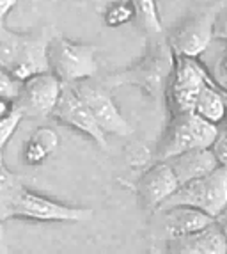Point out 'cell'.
Listing matches in <instances>:
<instances>
[{
	"label": "cell",
	"instance_id": "obj_1",
	"mask_svg": "<svg viewBox=\"0 0 227 254\" xmlns=\"http://www.w3.org/2000/svg\"><path fill=\"white\" fill-rule=\"evenodd\" d=\"M146 54L139 63L131 64L128 68L110 73L101 84L112 89L119 85H135L146 96L153 100H160L167 87L169 76L174 68V52L167 41V36L147 38Z\"/></svg>",
	"mask_w": 227,
	"mask_h": 254
},
{
	"label": "cell",
	"instance_id": "obj_2",
	"mask_svg": "<svg viewBox=\"0 0 227 254\" xmlns=\"http://www.w3.org/2000/svg\"><path fill=\"white\" fill-rule=\"evenodd\" d=\"M219 127L204 121L195 112L172 114L158 144L155 158L169 160L190 149L211 148L219 135Z\"/></svg>",
	"mask_w": 227,
	"mask_h": 254
},
{
	"label": "cell",
	"instance_id": "obj_3",
	"mask_svg": "<svg viewBox=\"0 0 227 254\" xmlns=\"http://www.w3.org/2000/svg\"><path fill=\"white\" fill-rule=\"evenodd\" d=\"M96 52L98 48L93 45L55 34L48 45V71L66 85L93 78L98 71Z\"/></svg>",
	"mask_w": 227,
	"mask_h": 254
},
{
	"label": "cell",
	"instance_id": "obj_4",
	"mask_svg": "<svg viewBox=\"0 0 227 254\" xmlns=\"http://www.w3.org/2000/svg\"><path fill=\"white\" fill-rule=\"evenodd\" d=\"M190 206L217 219L227 208V169L217 167L213 173L183 183L160 208Z\"/></svg>",
	"mask_w": 227,
	"mask_h": 254
},
{
	"label": "cell",
	"instance_id": "obj_5",
	"mask_svg": "<svg viewBox=\"0 0 227 254\" xmlns=\"http://www.w3.org/2000/svg\"><path fill=\"white\" fill-rule=\"evenodd\" d=\"M208 82L213 80L204 63H201L199 59H192V57L176 55L172 73L169 76L164 93L170 116L194 112L199 93Z\"/></svg>",
	"mask_w": 227,
	"mask_h": 254
},
{
	"label": "cell",
	"instance_id": "obj_6",
	"mask_svg": "<svg viewBox=\"0 0 227 254\" xmlns=\"http://www.w3.org/2000/svg\"><path fill=\"white\" fill-rule=\"evenodd\" d=\"M222 9V0H215L206 7L199 9L197 13L190 14L185 21L167 36V41L172 48L174 55L199 59L210 50L211 41L215 39V21Z\"/></svg>",
	"mask_w": 227,
	"mask_h": 254
},
{
	"label": "cell",
	"instance_id": "obj_7",
	"mask_svg": "<svg viewBox=\"0 0 227 254\" xmlns=\"http://www.w3.org/2000/svg\"><path fill=\"white\" fill-rule=\"evenodd\" d=\"M93 217V210L84 206L60 203L48 195L23 187L14 197L9 219L30 222H84Z\"/></svg>",
	"mask_w": 227,
	"mask_h": 254
},
{
	"label": "cell",
	"instance_id": "obj_8",
	"mask_svg": "<svg viewBox=\"0 0 227 254\" xmlns=\"http://www.w3.org/2000/svg\"><path fill=\"white\" fill-rule=\"evenodd\" d=\"M71 87L89 107L98 127L105 135L128 137L133 133V128L117 109L109 87H105L101 82H93V78L71 84Z\"/></svg>",
	"mask_w": 227,
	"mask_h": 254
},
{
	"label": "cell",
	"instance_id": "obj_9",
	"mask_svg": "<svg viewBox=\"0 0 227 254\" xmlns=\"http://www.w3.org/2000/svg\"><path fill=\"white\" fill-rule=\"evenodd\" d=\"M50 118H54L59 125H64V127L71 128L75 131H80L82 135L96 142L101 149L109 148L107 135L101 131L89 107L85 105L84 100L78 96V93L73 89L71 85H62L60 96L55 103L54 110H52Z\"/></svg>",
	"mask_w": 227,
	"mask_h": 254
},
{
	"label": "cell",
	"instance_id": "obj_10",
	"mask_svg": "<svg viewBox=\"0 0 227 254\" xmlns=\"http://www.w3.org/2000/svg\"><path fill=\"white\" fill-rule=\"evenodd\" d=\"M62 85V82L50 71L38 73L21 82L16 105L23 118H50Z\"/></svg>",
	"mask_w": 227,
	"mask_h": 254
},
{
	"label": "cell",
	"instance_id": "obj_11",
	"mask_svg": "<svg viewBox=\"0 0 227 254\" xmlns=\"http://www.w3.org/2000/svg\"><path fill=\"white\" fill-rule=\"evenodd\" d=\"M177 187H179V183H177L176 176H174L172 169L169 167L167 162L156 160L140 174V178L137 180V185H135V190H137L140 206L146 212L155 213L176 192Z\"/></svg>",
	"mask_w": 227,
	"mask_h": 254
},
{
	"label": "cell",
	"instance_id": "obj_12",
	"mask_svg": "<svg viewBox=\"0 0 227 254\" xmlns=\"http://www.w3.org/2000/svg\"><path fill=\"white\" fill-rule=\"evenodd\" d=\"M165 254H227L226 235L217 222L186 237L164 240Z\"/></svg>",
	"mask_w": 227,
	"mask_h": 254
},
{
	"label": "cell",
	"instance_id": "obj_13",
	"mask_svg": "<svg viewBox=\"0 0 227 254\" xmlns=\"http://www.w3.org/2000/svg\"><path fill=\"white\" fill-rule=\"evenodd\" d=\"M155 213L160 215V229L164 233V240L186 237V235L201 231L215 222V219H211L210 215L190 206L160 208Z\"/></svg>",
	"mask_w": 227,
	"mask_h": 254
},
{
	"label": "cell",
	"instance_id": "obj_14",
	"mask_svg": "<svg viewBox=\"0 0 227 254\" xmlns=\"http://www.w3.org/2000/svg\"><path fill=\"white\" fill-rule=\"evenodd\" d=\"M164 162H167L169 167L172 169L179 185L192 182V180L202 178V176L213 173L217 167H220L211 148L190 149V151L179 153L176 157Z\"/></svg>",
	"mask_w": 227,
	"mask_h": 254
},
{
	"label": "cell",
	"instance_id": "obj_15",
	"mask_svg": "<svg viewBox=\"0 0 227 254\" xmlns=\"http://www.w3.org/2000/svg\"><path fill=\"white\" fill-rule=\"evenodd\" d=\"M60 144V139L57 131L48 127H39L32 131V135L27 139L23 146V162L27 165H43L48 158L57 151Z\"/></svg>",
	"mask_w": 227,
	"mask_h": 254
},
{
	"label": "cell",
	"instance_id": "obj_16",
	"mask_svg": "<svg viewBox=\"0 0 227 254\" xmlns=\"http://www.w3.org/2000/svg\"><path fill=\"white\" fill-rule=\"evenodd\" d=\"M194 112L208 123L219 127L226 119V98L224 91L219 89L215 82H208L202 91L199 93L197 102H195Z\"/></svg>",
	"mask_w": 227,
	"mask_h": 254
},
{
	"label": "cell",
	"instance_id": "obj_17",
	"mask_svg": "<svg viewBox=\"0 0 227 254\" xmlns=\"http://www.w3.org/2000/svg\"><path fill=\"white\" fill-rule=\"evenodd\" d=\"M130 4L133 5L137 23L146 32L147 38L165 34L160 14H158V7H156V0H130Z\"/></svg>",
	"mask_w": 227,
	"mask_h": 254
},
{
	"label": "cell",
	"instance_id": "obj_18",
	"mask_svg": "<svg viewBox=\"0 0 227 254\" xmlns=\"http://www.w3.org/2000/svg\"><path fill=\"white\" fill-rule=\"evenodd\" d=\"M23 187H25V183L18 174L9 171L5 165L0 167V222L9 219L14 197Z\"/></svg>",
	"mask_w": 227,
	"mask_h": 254
},
{
	"label": "cell",
	"instance_id": "obj_19",
	"mask_svg": "<svg viewBox=\"0 0 227 254\" xmlns=\"http://www.w3.org/2000/svg\"><path fill=\"white\" fill-rule=\"evenodd\" d=\"M103 18H105L107 25L112 27V29L121 27L135 18L133 5L130 4V0H117V2H112V4L107 7L105 16Z\"/></svg>",
	"mask_w": 227,
	"mask_h": 254
},
{
	"label": "cell",
	"instance_id": "obj_20",
	"mask_svg": "<svg viewBox=\"0 0 227 254\" xmlns=\"http://www.w3.org/2000/svg\"><path fill=\"white\" fill-rule=\"evenodd\" d=\"M220 43H222V48L217 52L211 66L210 68L206 66V69L210 73L211 80L215 82V85L219 89H222L224 93H227V43L226 41H220Z\"/></svg>",
	"mask_w": 227,
	"mask_h": 254
},
{
	"label": "cell",
	"instance_id": "obj_21",
	"mask_svg": "<svg viewBox=\"0 0 227 254\" xmlns=\"http://www.w3.org/2000/svg\"><path fill=\"white\" fill-rule=\"evenodd\" d=\"M21 82L14 78L4 66H0V98L4 100H14L16 102L20 96Z\"/></svg>",
	"mask_w": 227,
	"mask_h": 254
},
{
	"label": "cell",
	"instance_id": "obj_22",
	"mask_svg": "<svg viewBox=\"0 0 227 254\" xmlns=\"http://www.w3.org/2000/svg\"><path fill=\"white\" fill-rule=\"evenodd\" d=\"M21 119H23V114H21L20 109L14 110L13 114L5 116V118H0V149L11 140V137H13L14 131H16L18 125L21 123Z\"/></svg>",
	"mask_w": 227,
	"mask_h": 254
},
{
	"label": "cell",
	"instance_id": "obj_23",
	"mask_svg": "<svg viewBox=\"0 0 227 254\" xmlns=\"http://www.w3.org/2000/svg\"><path fill=\"white\" fill-rule=\"evenodd\" d=\"M211 151L217 157V162H219L220 167L227 169V128L219 130V135H217L213 146H211Z\"/></svg>",
	"mask_w": 227,
	"mask_h": 254
},
{
	"label": "cell",
	"instance_id": "obj_24",
	"mask_svg": "<svg viewBox=\"0 0 227 254\" xmlns=\"http://www.w3.org/2000/svg\"><path fill=\"white\" fill-rule=\"evenodd\" d=\"M213 36L217 41H226L227 43V14H224V16L217 18V21H215V30H213Z\"/></svg>",
	"mask_w": 227,
	"mask_h": 254
},
{
	"label": "cell",
	"instance_id": "obj_25",
	"mask_svg": "<svg viewBox=\"0 0 227 254\" xmlns=\"http://www.w3.org/2000/svg\"><path fill=\"white\" fill-rule=\"evenodd\" d=\"M16 4H18V0H0V23H4L7 14L13 11Z\"/></svg>",
	"mask_w": 227,
	"mask_h": 254
},
{
	"label": "cell",
	"instance_id": "obj_26",
	"mask_svg": "<svg viewBox=\"0 0 227 254\" xmlns=\"http://www.w3.org/2000/svg\"><path fill=\"white\" fill-rule=\"evenodd\" d=\"M215 222L220 226V229H222V233L226 235V240H227V208L217 217V219H215Z\"/></svg>",
	"mask_w": 227,
	"mask_h": 254
},
{
	"label": "cell",
	"instance_id": "obj_27",
	"mask_svg": "<svg viewBox=\"0 0 227 254\" xmlns=\"http://www.w3.org/2000/svg\"><path fill=\"white\" fill-rule=\"evenodd\" d=\"M4 249V228H2V222H0V254Z\"/></svg>",
	"mask_w": 227,
	"mask_h": 254
},
{
	"label": "cell",
	"instance_id": "obj_28",
	"mask_svg": "<svg viewBox=\"0 0 227 254\" xmlns=\"http://www.w3.org/2000/svg\"><path fill=\"white\" fill-rule=\"evenodd\" d=\"M147 254H162V251L158 249L156 246H151L149 249H147Z\"/></svg>",
	"mask_w": 227,
	"mask_h": 254
},
{
	"label": "cell",
	"instance_id": "obj_29",
	"mask_svg": "<svg viewBox=\"0 0 227 254\" xmlns=\"http://www.w3.org/2000/svg\"><path fill=\"white\" fill-rule=\"evenodd\" d=\"M224 98H226V119H224V123H226V128H227V93H224Z\"/></svg>",
	"mask_w": 227,
	"mask_h": 254
},
{
	"label": "cell",
	"instance_id": "obj_30",
	"mask_svg": "<svg viewBox=\"0 0 227 254\" xmlns=\"http://www.w3.org/2000/svg\"><path fill=\"white\" fill-rule=\"evenodd\" d=\"M4 165V157H2V149H0V167Z\"/></svg>",
	"mask_w": 227,
	"mask_h": 254
}]
</instances>
